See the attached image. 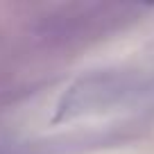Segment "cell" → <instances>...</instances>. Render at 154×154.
Masks as SVG:
<instances>
[{"mask_svg":"<svg viewBox=\"0 0 154 154\" xmlns=\"http://www.w3.org/2000/svg\"><path fill=\"white\" fill-rule=\"evenodd\" d=\"M0 154H14V152H11L7 145H0Z\"/></svg>","mask_w":154,"mask_h":154,"instance_id":"2","label":"cell"},{"mask_svg":"<svg viewBox=\"0 0 154 154\" xmlns=\"http://www.w3.org/2000/svg\"><path fill=\"white\" fill-rule=\"evenodd\" d=\"M138 82L127 70H95L79 77L61 95L57 106L59 120H75L84 116L109 111L134 95Z\"/></svg>","mask_w":154,"mask_h":154,"instance_id":"1","label":"cell"}]
</instances>
